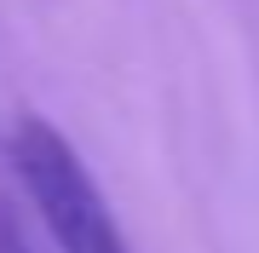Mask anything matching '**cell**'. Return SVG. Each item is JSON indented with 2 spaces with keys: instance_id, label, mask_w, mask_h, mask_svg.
<instances>
[{
  "instance_id": "7a4b0ae2",
  "label": "cell",
  "mask_w": 259,
  "mask_h": 253,
  "mask_svg": "<svg viewBox=\"0 0 259 253\" xmlns=\"http://www.w3.org/2000/svg\"><path fill=\"white\" fill-rule=\"evenodd\" d=\"M0 253H35L29 247V230H23V213L0 196Z\"/></svg>"
},
{
  "instance_id": "6da1fadb",
  "label": "cell",
  "mask_w": 259,
  "mask_h": 253,
  "mask_svg": "<svg viewBox=\"0 0 259 253\" xmlns=\"http://www.w3.org/2000/svg\"><path fill=\"white\" fill-rule=\"evenodd\" d=\"M6 161L18 173L29 213L40 219V230L52 236L58 253H133L121 219L110 213L93 167L81 161V150L58 132L47 115L23 110L6 132Z\"/></svg>"
}]
</instances>
